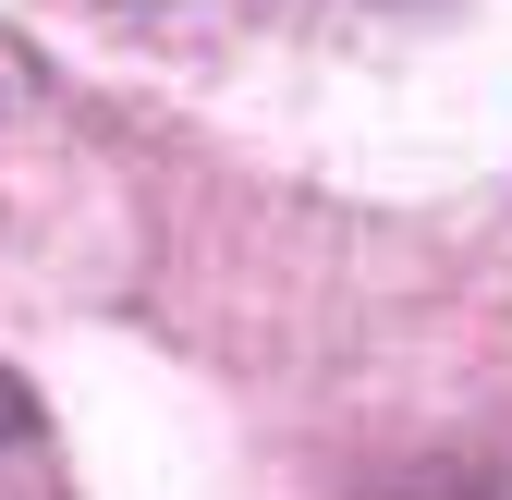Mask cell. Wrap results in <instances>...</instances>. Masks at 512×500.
<instances>
[{
    "label": "cell",
    "mask_w": 512,
    "mask_h": 500,
    "mask_svg": "<svg viewBox=\"0 0 512 500\" xmlns=\"http://www.w3.org/2000/svg\"><path fill=\"white\" fill-rule=\"evenodd\" d=\"M13 427H25V403H13V379H0V440H13Z\"/></svg>",
    "instance_id": "obj_1"
}]
</instances>
